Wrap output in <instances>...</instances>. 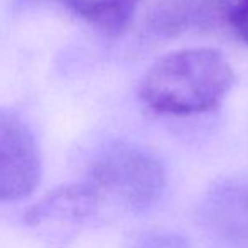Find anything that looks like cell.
I'll return each instance as SVG.
<instances>
[{
  "instance_id": "obj_1",
  "label": "cell",
  "mask_w": 248,
  "mask_h": 248,
  "mask_svg": "<svg viewBox=\"0 0 248 248\" xmlns=\"http://www.w3.org/2000/svg\"><path fill=\"white\" fill-rule=\"evenodd\" d=\"M235 83L232 64L218 49L169 52L145 73L139 96L157 113L186 115L215 110Z\"/></svg>"
},
{
  "instance_id": "obj_2",
  "label": "cell",
  "mask_w": 248,
  "mask_h": 248,
  "mask_svg": "<svg viewBox=\"0 0 248 248\" xmlns=\"http://www.w3.org/2000/svg\"><path fill=\"white\" fill-rule=\"evenodd\" d=\"M164 186L166 174L152 154L134 145H115L93 162L85 193L128 209H145L159 199Z\"/></svg>"
},
{
  "instance_id": "obj_3",
  "label": "cell",
  "mask_w": 248,
  "mask_h": 248,
  "mask_svg": "<svg viewBox=\"0 0 248 248\" xmlns=\"http://www.w3.org/2000/svg\"><path fill=\"white\" fill-rule=\"evenodd\" d=\"M41 179V152L27 124L0 107V201L29 196Z\"/></svg>"
},
{
  "instance_id": "obj_4",
  "label": "cell",
  "mask_w": 248,
  "mask_h": 248,
  "mask_svg": "<svg viewBox=\"0 0 248 248\" xmlns=\"http://www.w3.org/2000/svg\"><path fill=\"white\" fill-rule=\"evenodd\" d=\"M201 221L221 245L248 248V176L215 184L202 199Z\"/></svg>"
},
{
  "instance_id": "obj_5",
  "label": "cell",
  "mask_w": 248,
  "mask_h": 248,
  "mask_svg": "<svg viewBox=\"0 0 248 248\" xmlns=\"http://www.w3.org/2000/svg\"><path fill=\"white\" fill-rule=\"evenodd\" d=\"M76 16L107 36H120L128 29L139 0H59Z\"/></svg>"
},
{
  "instance_id": "obj_6",
  "label": "cell",
  "mask_w": 248,
  "mask_h": 248,
  "mask_svg": "<svg viewBox=\"0 0 248 248\" xmlns=\"http://www.w3.org/2000/svg\"><path fill=\"white\" fill-rule=\"evenodd\" d=\"M215 16L211 0H172L152 14V26L164 34H176L191 26L206 24Z\"/></svg>"
},
{
  "instance_id": "obj_7",
  "label": "cell",
  "mask_w": 248,
  "mask_h": 248,
  "mask_svg": "<svg viewBox=\"0 0 248 248\" xmlns=\"http://www.w3.org/2000/svg\"><path fill=\"white\" fill-rule=\"evenodd\" d=\"M223 9L235 34L248 44V0H228Z\"/></svg>"
},
{
  "instance_id": "obj_8",
  "label": "cell",
  "mask_w": 248,
  "mask_h": 248,
  "mask_svg": "<svg viewBox=\"0 0 248 248\" xmlns=\"http://www.w3.org/2000/svg\"><path fill=\"white\" fill-rule=\"evenodd\" d=\"M137 248H187L186 242L181 240L179 236H155L150 235L139 242Z\"/></svg>"
}]
</instances>
